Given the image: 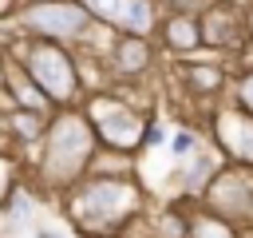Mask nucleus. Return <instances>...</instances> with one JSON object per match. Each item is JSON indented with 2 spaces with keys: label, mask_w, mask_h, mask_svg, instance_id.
<instances>
[{
  "label": "nucleus",
  "mask_w": 253,
  "mask_h": 238,
  "mask_svg": "<svg viewBox=\"0 0 253 238\" xmlns=\"http://www.w3.org/2000/svg\"><path fill=\"white\" fill-rule=\"evenodd\" d=\"M99 135L95 123L87 119L83 103L79 107H59L47 123V135L36 143V190L40 194H67L71 186H79L91 175V159L99 151Z\"/></svg>",
  "instance_id": "nucleus-1"
},
{
  "label": "nucleus",
  "mask_w": 253,
  "mask_h": 238,
  "mask_svg": "<svg viewBox=\"0 0 253 238\" xmlns=\"http://www.w3.org/2000/svg\"><path fill=\"white\" fill-rule=\"evenodd\" d=\"M146 190L138 178L87 175L63 194V218L79 238H126V226L142 214Z\"/></svg>",
  "instance_id": "nucleus-2"
},
{
  "label": "nucleus",
  "mask_w": 253,
  "mask_h": 238,
  "mask_svg": "<svg viewBox=\"0 0 253 238\" xmlns=\"http://www.w3.org/2000/svg\"><path fill=\"white\" fill-rule=\"evenodd\" d=\"M4 52L12 60H20L32 79L51 95L55 107H79L87 99V87H83V71H79V56L71 44H55V40H36V36H24V32H12L8 40H0Z\"/></svg>",
  "instance_id": "nucleus-3"
},
{
  "label": "nucleus",
  "mask_w": 253,
  "mask_h": 238,
  "mask_svg": "<svg viewBox=\"0 0 253 238\" xmlns=\"http://www.w3.org/2000/svg\"><path fill=\"white\" fill-rule=\"evenodd\" d=\"M83 111L95 123V135L103 147H115L126 155H138L146 147V131H150L154 115L142 103H126V95H115L107 87V91H91L83 99Z\"/></svg>",
  "instance_id": "nucleus-4"
},
{
  "label": "nucleus",
  "mask_w": 253,
  "mask_h": 238,
  "mask_svg": "<svg viewBox=\"0 0 253 238\" xmlns=\"http://www.w3.org/2000/svg\"><path fill=\"white\" fill-rule=\"evenodd\" d=\"M16 32L36 36V40H55V44H79L95 28V12L87 0H40L24 4L12 20Z\"/></svg>",
  "instance_id": "nucleus-5"
},
{
  "label": "nucleus",
  "mask_w": 253,
  "mask_h": 238,
  "mask_svg": "<svg viewBox=\"0 0 253 238\" xmlns=\"http://www.w3.org/2000/svg\"><path fill=\"white\" fill-rule=\"evenodd\" d=\"M206 210L245 226L249 222V210H253V167L245 163H221L217 175L206 182L202 198H198Z\"/></svg>",
  "instance_id": "nucleus-6"
},
{
  "label": "nucleus",
  "mask_w": 253,
  "mask_h": 238,
  "mask_svg": "<svg viewBox=\"0 0 253 238\" xmlns=\"http://www.w3.org/2000/svg\"><path fill=\"white\" fill-rule=\"evenodd\" d=\"M202 40L210 52L225 56V60H237L249 52V36H245V4L237 0H206L202 12Z\"/></svg>",
  "instance_id": "nucleus-7"
},
{
  "label": "nucleus",
  "mask_w": 253,
  "mask_h": 238,
  "mask_svg": "<svg viewBox=\"0 0 253 238\" xmlns=\"http://www.w3.org/2000/svg\"><path fill=\"white\" fill-rule=\"evenodd\" d=\"M210 139H213V147L229 163L253 167V115L241 111L233 99L213 107V115H210Z\"/></svg>",
  "instance_id": "nucleus-8"
},
{
  "label": "nucleus",
  "mask_w": 253,
  "mask_h": 238,
  "mask_svg": "<svg viewBox=\"0 0 253 238\" xmlns=\"http://www.w3.org/2000/svg\"><path fill=\"white\" fill-rule=\"evenodd\" d=\"M158 63V44L142 32H119L115 36V48L107 56V71L115 83H146L150 71Z\"/></svg>",
  "instance_id": "nucleus-9"
},
{
  "label": "nucleus",
  "mask_w": 253,
  "mask_h": 238,
  "mask_svg": "<svg viewBox=\"0 0 253 238\" xmlns=\"http://www.w3.org/2000/svg\"><path fill=\"white\" fill-rule=\"evenodd\" d=\"M154 36H158V48H162L166 56H178V60H190L194 52L206 48L198 12H162Z\"/></svg>",
  "instance_id": "nucleus-10"
},
{
  "label": "nucleus",
  "mask_w": 253,
  "mask_h": 238,
  "mask_svg": "<svg viewBox=\"0 0 253 238\" xmlns=\"http://www.w3.org/2000/svg\"><path fill=\"white\" fill-rule=\"evenodd\" d=\"M174 79L182 83V91H186V99H217L225 87H233V71L225 67V63H206V60H182L178 67H174Z\"/></svg>",
  "instance_id": "nucleus-11"
},
{
  "label": "nucleus",
  "mask_w": 253,
  "mask_h": 238,
  "mask_svg": "<svg viewBox=\"0 0 253 238\" xmlns=\"http://www.w3.org/2000/svg\"><path fill=\"white\" fill-rule=\"evenodd\" d=\"M4 56H8V52H4ZM0 95H4V103H8V107L47 111V115H51V111H59V107L51 103V95L32 79V71H28L20 60H12V56H8V63H4V91H0Z\"/></svg>",
  "instance_id": "nucleus-12"
},
{
  "label": "nucleus",
  "mask_w": 253,
  "mask_h": 238,
  "mask_svg": "<svg viewBox=\"0 0 253 238\" xmlns=\"http://www.w3.org/2000/svg\"><path fill=\"white\" fill-rule=\"evenodd\" d=\"M190 206L194 198H174L150 218V238H190Z\"/></svg>",
  "instance_id": "nucleus-13"
},
{
  "label": "nucleus",
  "mask_w": 253,
  "mask_h": 238,
  "mask_svg": "<svg viewBox=\"0 0 253 238\" xmlns=\"http://www.w3.org/2000/svg\"><path fill=\"white\" fill-rule=\"evenodd\" d=\"M51 115H55V111H51ZM51 115H47V111H28V107H12L8 119H4V131H8L12 139H20V143H40V139L47 135Z\"/></svg>",
  "instance_id": "nucleus-14"
},
{
  "label": "nucleus",
  "mask_w": 253,
  "mask_h": 238,
  "mask_svg": "<svg viewBox=\"0 0 253 238\" xmlns=\"http://www.w3.org/2000/svg\"><path fill=\"white\" fill-rule=\"evenodd\" d=\"M190 238H241V226L221 218V214H213V210H206L194 198V206H190Z\"/></svg>",
  "instance_id": "nucleus-15"
},
{
  "label": "nucleus",
  "mask_w": 253,
  "mask_h": 238,
  "mask_svg": "<svg viewBox=\"0 0 253 238\" xmlns=\"http://www.w3.org/2000/svg\"><path fill=\"white\" fill-rule=\"evenodd\" d=\"M91 175H107V178H134V155L115 151V147H99L91 159Z\"/></svg>",
  "instance_id": "nucleus-16"
},
{
  "label": "nucleus",
  "mask_w": 253,
  "mask_h": 238,
  "mask_svg": "<svg viewBox=\"0 0 253 238\" xmlns=\"http://www.w3.org/2000/svg\"><path fill=\"white\" fill-rule=\"evenodd\" d=\"M91 4V12H95V20H103V24H111V28H119L123 32V16H126V0H87Z\"/></svg>",
  "instance_id": "nucleus-17"
},
{
  "label": "nucleus",
  "mask_w": 253,
  "mask_h": 238,
  "mask_svg": "<svg viewBox=\"0 0 253 238\" xmlns=\"http://www.w3.org/2000/svg\"><path fill=\"white\" fill-rule=\"evenodd\" d=\"M229 91H233V103L253 115V67H241V71L233 75V87H229Z\"/></svg>",
  "instance_id": "nucleus-18"
},
{
  "label": "nucleus",
  "mask_w": 253,
  "mask_h": 238,
  "mask_svg": "<svg viewBox=\"0 0 253 238\" xmlns=\"http://www.w3.org/2000/svg\"><path fill=\"white\" fill-rule=\"evenodd\" d=\"M198 147H202V139H198V131H194V127H178V131H174V139H170L174 159H186V155H194Z\"/></svg>",
  "instance_id": "nucleus-19"
},
{
  "label": "nucleus",
  "mask_w": 253,
  "mask_h": 238,
  "mask_svg": "<svg viewBox=\"0 0 253 238\" xmlns=\"http://www.w3.org/2000/svg\"><path fill=\"white\" fill-rule=\"evenodd\" d=\"M162 12H202L206 0H158Z\"/></svg>",
  "instance_id": "nucleus-20"
},
{
  "label": "nucleus",
  "mask_w": 253,
  "mask_h": 238,
  "mask_svg": "<svg viewBox=\"0 0 253 238\" xmlns=\"http://www.w3.org/2000/svg\"><path fill=\"white\" fill-rule=\"evenodd\" d=\"M154 143H166V127L158 119H150V131H146V147H154Z\"/></svg>",
  "instance_id": "nucleus-21"
},
{
  "label": "nucleus",
  "mask_w": 253,
  "mask_h": 238,
  "mask_svg": "<svg viewBox=\"0 0 253 238\" xmlns=\"http://www.w3.org/2000/svg\"><path fill=\"white\" fill-rule=\"evenodd\" d=\"M20 12V0H0V20H16Z\"/></svg>",
  "instance_id": "nucleus-22"
},
{
  "label": "nucleus",
  "mask_w": 253,
  "mask_h": 238,
  "mask_svg": "<svg viewBox=\"0 0 253 238\" xmlns=\"http://www.w3.org/2000/svg\"><path fill=\"white\" fill-rule=\"evenodd\" d=\"M245 36H249V52H253V0L245 4Z\"/></svg>",
  "instance_id": "nucleus-23"
},
{
  "label": "nucleus",
  "mask_w": 253,
  "mask_h": 238,
  "mask_svg": "<svg viewBox=\"0 0 253 238\" xmlns=\"http://www.w3.org/2000/svg\"><path fill=\"white\" fill-rule=\"evenodd\" d=\"M36 238H63V234H59V230H51V226H40V230H36Z\"/></svg>",
  "instance_id": "nucleus-24"
},
{
  "label": "nucleus",
  "mask_w": 253,
  "mask_h": 238,
  "mask_svg": "<svg viewBox=\"0 0 253 238\" xmlns=\"http://www.w3.org/2000/svg\"><path fill=\"white\" fill-rule=\"evenodd\" d=\"M24 4H40V0H20V8H24Z\"/></svg>",
  "instance_id": "nucleus-25"
},
{
  "label": "nucleus",
  "mask_w": 253,
  "mask_h": 238,
  "mask_svg": "<svg viewBox=\"0 0 253 238\" xmlns=\"http://www.w3.org/2000/svg\"><path fill=\"white\" fill-rule=\"evenodd\" d=\"M245 226H253V210H249V222H245Z\"/></svg>",
  "instance_id": "nucleus-26"
},
{
  "label": "nucleus",
  "mask_w": 253,
  "mask_h": 238,
  "mask_svg": "<svg viewBox=\"0 0 253 238\" xmlns=\"http://www.w3.org/2000/svg\"><path fill=\"white\" fill-rule=\"evenodd\" d=\"M146 238H150V234H146Z\"/></svg>",
  "instance_id": "nucleus-27"
}]
</instances>
